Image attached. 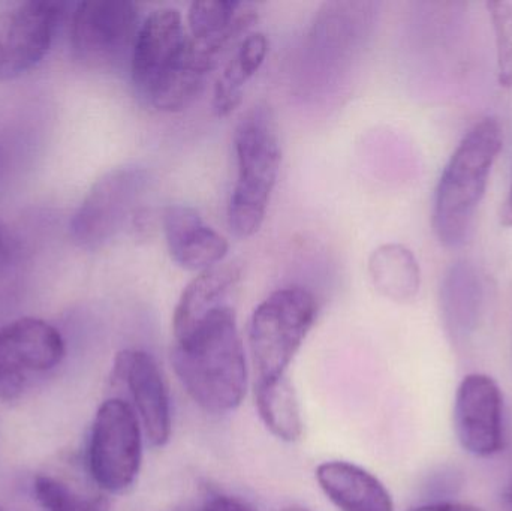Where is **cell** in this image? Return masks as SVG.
I'll use <instances>...</instances> for the list:
<instances>
[{
    "label": "cell",
    "mask_w": 512,
    "mask_h": 511,
    "mask_svg": "<svg viewBox=\"0 0 512 511\" xmlns=\"http://www.w3.org/2000/svg\"><path fill=\"white\" fill-rule=\"evenodd\" d=\"M129 68L138 96L156 110L174 113L197 98L216 66L192 44L182 14L159 8L141 23Z\"/></svg>",
    "instance_id": "cell-1"
},
{
    "label": "cell",
    "mask_w": 512,
    "mask_h": 511,
    "mask_svg": "<svg viewBox=\"0 0 512 511\" xmlns=\"http://www.w3.org/2000/svg\"><path fill=\"white\" fill-rule=\"evenodd\" d=\"M171 363L198 407L212 414L237 410L248 392V366L234 309H218L176 341Z\"/></svg>",
    "instance_id": "cell-2"
},
{
    "label": "cell",
    "mask_w": 512,
    "mask_h": 511,
    "mask_svg": "<svg viewBox=\"0 0 512 511\" xmlns=\"http://www.w3.org/2000/svg\"><path fill=\"white\" fill-rule=\"evenodd\" d=\"M502 146L501 123L486 117L466 132L454 150L436 186L433 204V230L442 245L457 248L465 243Z\"/></svg>",
    "instance_id": "cell-3"
},
{
    "label": "cell",
    "mask_w": 512,
    "mask_h": 511,
    "mask_svg": "<svg viewBox=\"0 0 512 511\" xmlns=\"http://www.w3.org/2000/svg\"><path fill=\"white\" fill-rule=\"evenodd\" d=\"M237 180L228 203V225L239 239L258 233L267 215L282 162L276 117L267 105H255L234 134Z\"/></svg>",
    "instance_id": "cell-4"
},
{
    "label": "cell",
    "mask_w": 512,
    "mask_h": 511,
    "mask_svg": "<svg viewBox=\"0 0 512 511\" xmlns=\"http://www.w3.org/2000/svg\"><path fill=\"white\" fill-rule=\"evenodd\" d=\"M316 317L318 302L303 287L279 288L256 306L249 323V348L258 380L286 375Z\"/></svg>",
    "instance_id": "cell-5"
},
{
    "label": "cell",
    "mask_w": 512,
    "mask_h": 511,
    "mask_svg": "<svg viewBox=\"0 0 512 511\" xmlns=\"http://www.w3.org/2000/svg\"><path fill=\"white\" fill-rule=\"evenodd\" d=\"M143 462V428L123 399L105 401L96 413L89 444V468L99 488L125 494L137 482Z\"/></svg>",
    "instance_id": "cell-6"
},
{
    "label": "cell",
    "mask_w": 512,
    "mask_h": 511,
    "mask_svg": "<svg viewBox=\"0 0 512 511\" xmlns=\"http://www.w3.org/2000/svg\"><path fill=\"white\" fill-rule=\"evenodd\" d=\"M147 186L149 173L138 165H123L105 173L75 212L72 239L87 249L110 242L137 212Z\"/></svg>",
    "instance_id": "cell-7"
},
{
    "label": "cell",
    "mask_w": 512,
    "mask_h": 511,
    "mask_svg": "<svg viewBox=\"0 0 512 511\" xmlns=\"http://www.w3.org/2000/svg\"><path fill=\"white\" fill-rule=\"evenodd\" d=\"M141 23L140 6L128 0L78 3L71 18L72 48L92 65L131 62Z\"/></svg>",
    "instance_id": "cell-8"
},
{
    "label": "cell",
    "mask_w": 512,
    "mask_h": 511,
    "mask_svg": "<svg viewBox=\"0 0 512 511\" xmlns=\"http://www.w3.org/2000/svg\"><path fill=\"white\" fill-rule=\"evenodd\" d=\"M65 356L59 330L39 318H18L0 327V401L14 402L29 374L56 368Z\"/></svg>",
    "instance_id": "cell-9"
},
{
    "label": "cell",
    "mask_w": 512,
    "mask_h": 511,
    "mask_svg": "<svg viewBox=\"0 0 512 511\" xmlns=\"http://www.w3.org/2000/svg\"><path fill=\"white\" fill-rule=\"evenodd\" d=\"M59 18L60 5L35 0L0 12V80L21 77L44 59Z\"/></svg>",
    "instance_id": "cell-10"
},
{
    "label": "cell",
    "mask_w": 512,
    "mask_h": 511,
    "mask_svg": "<svg viewBox=\"0 0 512 511\" xmlns=\"http://www.w3.org/2000/svg\"><path fill=\"white\" fill-rule=\"evenodd\" d=\"M454 428L466 452L489 458L504 447V399L489 375L463 378L454 402Z\"/></svg>",
    "instance_id": "cell-11"
},
{
    "label": "cell",
    "mask_w": 512,
    "mask_h": 511,
    "mask_svg": "<svg viewBox=\"0 0 512 511\" xmlns=\"http://www.w3.org/2000/svg\"><path fill=\"white\" fill-rule=\"evenodd\" d=\"M113 378L128 387L132 408L150 446H167L173 429L171 401L164 375L153 356L141 350L122 351L114 362Z\"/></svg>",
    "instance_id": "cell-12"
},
{
    "label": "cell",
    "mask_w": 512,
    "mask_h": 511,
    "mask_svg": "<svg viewBox=\"0 0 512 511\" xmlns=\"http://www.w3.org/2000/svg\"><path fill=\"white\" fill-rule=\"evenodd\" d=\"M258 18V5L252 2H194L188 14L189 38L204 57L218 65L227 48L252 33Z\"/></svg>",
    "instance_id": "cell-13"
},
{
    "label": "cell",
    "mask_w": 512,
    "mask_h": 511,
    "mask_svg": "<svg viewBox=\"0 0 512 511\" xmlns=\"http://www.w3.org/2000/svg\"><path fill=\"white\" fill-rule=\"evenodd\" d=\"M171 260L185 270L204 272L228 255L227 239L204 222L194 207L171 204L162 213Z\"/></svg>",
    "instance_id": "cell-14"
},
{
    "label": "cell",
    "mask_w": 512,
    "mask_h": 511,
    "mask_svg": "<svg viewBox=\"0 0 512 511\" xmlns=\"http://www.w3.org/2000/svg\"><path fill=\"white\" fill-rule=\"evenodd\" d=\"M487 281L468 261L453 264L439 291L442 321L454 344H465L483 323L487 305Z\"/></svg>",
    "instance_id": "cell-15"
},
{
    "label": "cell",
    "mask_w": 512,
    "mask_h": 511,
    "mask_svg": "<svg viewBox=\"0 0 512 511\" xmlns=\"http://www.w3.org/2000/svg\"><path fill=\"white\" fill-rule=\"evenodd\" d=\"M240 278V267L225 261L198 273L183 290L174 311L173 332L176 341L186 338L213 312L230 306L227 303L228 296L239 284Z\"/></svg>",
    "instance_id": "cell-16"
},
{
    "label": "cell",
    "mask_w": 512,
    "mask_h": 511,
    "mask_svg": "<svg viewBox=\"0 0 512 511\" xmlns=\"http://www.w3.org/2000/svg\"><path fill=\"white\" fill-rule=\"evenodd\" d=\"M316 480L340 511H394L393 498L384 483L358 465L324 462L316 470Z\"/></svg>",
    "instance_id": "cell-17"
},
{
    "label": "cell",
    "mask_w": 512,
    "mask_h": 511,
    "mask_svg": "<svg viewBox=\"0 0 512 511\" xmlns=\"http://www.w3.org/2000/svg\"><path fill=\"white\" fill-rule=\"evenodd\" d=\"M373 287L391 302L409 303L418 296L421 269L414 252L400 243H385L369 258Z\"/></svg>",
    "instance_id": "cell-18"
},
{
    "label": "cell",
    "mask_w": 512,
    "mask_h": 511,
    "mask_svg": "<svg viewBox=\"0 0 512 511\" xmlns=\"http://www.w3.org/2000/svg\"><path fill=\"white\" fill-rule=\"evenodd\" d=\"M267 53L268 39L261 32L249 33L237 44L213 90V110L219 117L230 116L239 108L246 86L261 68Z\"/></svg>",
    "instance_id": "cell-19"
},
{
    "label": "cell",
    "mask_w": 512,
    "mask_h": 511,
    "mask_svg": "<svg viewBox=\"0 0 512 511\" xmlns=\"http://www.w3.org/2000/svg\"><path fill=\"white\" fill-rule=\"evenodd\" d=\"M255 401L265 428L285 443H294L303 435V419L297 393L288 375L273 380H256Z\"/></svg>",
    "instance_id": "cell-20"
},
{
    "label": "cell",
    "mask_w": 512,
    "mask_h": 511,
    "mask_svg": "<svg viewBox=\"0 0 512 511\" xmlns=\"http://www.w3.org/2000/svg\"><path fill=\"white\" fill-rule=\"evenodd\" d=\"M33 492L45 511H110L104 497H84L53 477H36Z\"/></svg>",
    "instance_id": "cell-21"
},
{
    "label": "cell",
    "mask_w": 512,
    "mask_h": 511,
    "mask_svg": "<svg viewBox=\"0 0 512 511\" xmlns=\"http://www.w3.org/2000/svg\"><path fill=\"white\" fill-rule=\"evenodd\" d=\"M495 30L498 81L502 87H512V2L487 3Z\"/></svg>",
    "instance_id": "cell-22"
},
{
    "label": "cell",
    "mask_w": 512,
    "mask_h": 511,
    "mask_svg": "<svg viewBox=\"0 0 512 511\" xmlns=\"http://www.w3.org/2000/svg\"><path fill=\"white\" fill-rule=\"evenodd\" d=\"M204 511H256L254 507L249 506L245 501L239 500V498L225 497V495H219V497L213 498L204 507Z\"/></svg>",
    "instance_id": "cell-23"
},
{
    "label": "cell",
    "mask_w": 512,
    "mask_h": 511,
    "mask_svg": "<svg viewBox=\"0 0 512 511\" xmlns=\"http://www.w3.org/2000/svg\"><path fill=\"white\" fill-rule=\"evenodd\" d=\"M409 511H480L469 504L454 503V501H432L423 506L414 507Z\"/></svg>",
    "instance_id": "cell-24"
},
{
    "label": "cell",
    "mask_w": 512,
    "mask_h": 511,
    "mask_svg": "<svg viewBox=\"0 0 512 511\" xmlns=\"http://www.w3.org/2000/svg\"><path fill=\"white\" fill-rule=\"evenodd\" d=\"M12 257V237L8 227L0 221V272L8 266Z\"/></svg>",
    "instance_id": "cell-25"
},
{
    "label": "cell",
    "mask_w": 512,
    "mask_h": 511,
    "mask_svg": "<svg viewBox=\"0 0 512 511\" xmlns=\"http://www.w3.org/2000/svg\"><path fill=\"white\" fill-rule=\"evenodd\" d=\"M501 224L504 227L512 228V185L510 192H508L507 200L501 210Z\"/></svg>",
    "instance_id": "cell-26"
},
{
    "label": "cell",
    "mask_w": 512,
    "mask_h": 511,
    "mask_svg": "<svg viewBox=\"0 0 512 511\" xmlns=\"http://www.w3.org/2000/svg\"><path fill=\"white\" fill-rule=\"evenodd\" d=\"M502 506H504L505 511H512V479L502 491Z\"/></svg>",
    "instance_id": "cell-27"
},
{
    "label": "cell",
    "mask_w": 512,
    "mask_h": 511,
    "mask_svg": "<svg viewBox=\"0 0 512 511\" xmlns=\"http://www.w3.org/2000/svg\"><path fill=\"white\" fill-rule=\"evenodd\" d=\"M280 511H310V510L304 509V507H301V506H288V507H285V509H282Z\"/></svg>",
    "instance_id": "cell-28"
},
{
    "label": "cell",
    "mask_w": 512,
    "mask_h": 511,
    "mask_svg": "<svg viewBox=\"0 0 512 511\" xmlns=\"http://www.w3.org/2000/svg\"><path fill=\"white\" fill-rule=\"evenodd\" d=\"M0 167H2V153H0Z\"/></svg>",
    "instance_id": "cell-29"
},
{
    "label": "cell",
    "mask_w": 512,
    "mask_h": 511,
    "mask_svg": "<svg viewBox=\"0 0 512 511\" xmlns=\"http://www.w3.org/2000/svg\"><path fill=\"white\" fill-rule=\"evenodd\" d=\"M0 511H6V510H3L2 507H0Z\"/></svg>",
    "instance_id": "cell-30"
}]
</instances>
